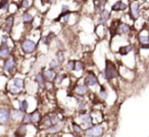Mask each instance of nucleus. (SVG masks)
<instances>
[{"instance_id": "obj_1", "label": "nucleus", "mask_w": 149, "mask_h": 137, "mask_svg": "<svg viewBox=\"0 0 149 137\" xmlns=\"http://www.w3.org/2000/svg\"><path fill=\"white\" fill-rule=\"evenodd\" d=\"M104 79L107 81H111V80L116 79L120 76V71L118 69V66L116 63L111 61L109 59H106L105 61V68H104L103 72Z\"/></svg>"}, {"instance_id": "obj_2", "label": "nucleus", "mask_w": 149, "mask_h": 137, "mask_svg": "<svg viewBox=\"0 0 149 137\" xmlns=\"http://www.w3.org/2000/svg\"><path fill=\"white\" fill-rule=\"evenodd\" d=\"M129 17L133 21H137L141 17V4L138 0H130L128 4Z\"/></svg>"}, {"instance_id": "obj_3", "label": "nucleus", "mask_w": 149, "mask_h": 137, "mask_svg": "<svg viewBox=\"0 0 149 137\" xmlns=\"http://www.w3.org/2000/svg\"><path fill=\"white\" fill-rule=\"evenodd\" d=\"M104 133V129L101 124H95L86 128L83 131L84 137H102Z\"/></svg>"}, {"instance_id": "obj_4", "label": "nucleus", "mask_w": 149, "mask_h": 137, "mask_svg": "<svg viewBox=\"0 0 149 137\" xmlns=\"http://www.w3.org/2000/svg\"><path fill=\"white\" fill-rule=\"evenodd\" d=\"M21 49L25 54H32L37 50V43L33 39L26 38L21 42Z\"/></svg>"}, {"instance_id": "obj_5", "label": "nucleus", "mask_w": 149, "mask_h": 137, "mask_svg": "<svg viewBox=\"0 0 149 137\" xmlns=\"http://www.w3.org/2000/svg\"><path fill=\"white\" fill-rule=\"evenodd\" d=\"M111 17V10L107 8H104L98 13L97 21H96V25H105L109 21Z\"/></svg>"}, {"instance_id": "obj_6", "label": "nucleus", "mask_w": 149, "mask_h": 137, "mask_svg": "<svg viewBox=\"0 0 149 137\" xmlns=\"http://www.w3.org/2000/svg\"><path fill=\"white\" fill-rule=\"evenodd\" d=\"M83 82L88 87H94V86L99 84L98 77L96 76V74L92 71H88L87 73H86L85 77H84V79H83Z\"/></svg>"}, {"instance_id": "obj_7", "label": "nucleus", "mask_w": 149, "mask_h": 137, "mask_svg": "<svg viewBox=\"0 0 149 137\" xmlns=\"http://www.w3.org/2000/svg\"><path fill=\"white\" fill-rule=\"evenodd\" d=\"M17 67V62H15V59L13 56H9L8 58L4 59V62H3V70H4L5 73H8L10 74L13 70L15 69Z\"/></svg>"}, {"instance_id": "obj_8", "label": "nucleus", "mask_w": 149, "mask_h": 137, "mask_svg": "<svg viewBox=\"0 0 149 137\" xmlns=\"http://www.w3.org/2000/svg\"><path fill=\"white\" fill-rule=\"evenodd\" d=\"M80 120H81V127L82 128H89L90 126L93 125V119L92 115L90 113L84 112L80 115Z\"/></svg>"}, {"instance_id": "obj_9", "label": "nucleus", "mask_w": 149, "mask_h": 137, "mask_svg": "<svg viewBox=\"0 0 149 137\" xmlns=\"http://www.w3.org/2000/svg\"><path fill=\"white\" fill-rule=\"evenodd\" d=\"M128 9V4L124 0H116L110 6V10L113 12H125Z\"/></svg>"}, {"instance_id": "obj_10", "label": "nucleus", "mask_w": 149, "mask_h": 137, "mask_svg": "<svg viewBox=\"0 0 149 137\" xmlns=\"http://www.w3.org/2000/svg\"><path fill=\"white\" fill-rule=\"evenodd\" d=\"M132 32V27L128 23H120L116 28V33L120 36H128Z\"/></svg>"}, {"instance_id": "obj_11", "label": "nucleus", "mask_w": 149, "mask_h": 137, "mask_svg": "<svg viewBox=\"0 0 149 137\" xmlns=\"http://www.w3.org/2000/svg\"><path fill=\"white\" fill-rule=\"evenodd\" d=\"M10 119V110L7 108H0V125H5L9 123Z\"/></svg>"}, {"instance_id": "obj_12", "label": "nucleus", "mask_w": 149, "mask_h": 137, "mask_svg": "<svg viewBox=\"0 0 149 137\" xmlns=\"http://www.w3.org/2000/svg\"><path fill=\"white\" fill-rule=\"evenodd\" d=\"M13 25H15V15H7L4 21V25H3V30H4V32L7 35H9L11 33V31L13 29Z\"/></svg>"}, {"instance_id": "obj_13", "label": "nucleus", "mask_w": 149, "mask_h": 137, "mask_svg": "<svg viewBox=\"0 0 149 137\" xmlns=\"http://www.w3.org/2000/svg\"><path fill=\"white\" fill-rule=\"evenodd\" d=\"M9 56H11V48L7 43L0 44V59H6Z\"/></svg>"}, {"instance_id": "obj_14", "label": "nucleus", "mask_w": 149, "mask_h": 137, "mask_svg": "<svg viewBox=\"0 0 149 137\" xmlns=\"http://www.w3.org/2000/svg\"><path fill=\"white\" fill-rule=\"evenodd\" d=\"M64 127V122L60 120L59 122L55 123V124H52L51 126H49L47 128V131L51 134H55V133H58L63 129Z\"/></svg>"}, {"instance_id": "obj_15", "label": "nucleus", "mask_w": 149, "mask_h": 137, "mask_svg": "<svg viewBox=\"0 0 149 137\" xmlns=\"http://www.w3.org/2000/svg\"><path fill=\"white\" fill-rule=\"evenodd\" d=\"M74 92L78 94V96H84L86 94H89V87L85 84H78V85L74 86Z\"/></svg>"}, {"instance_id": "obj_16", "label": "nucleus", "mask_w": 149, "mask_h": 137, "mask_svg": "<svg viewBox=\"0 0 149 137\" xmlns=\"http://www.w3.org/2000/svg\"><path fill=\"white\" fill-rule=\"evenodd\" d=\"M42 73H43V76H44V78H45L46 81L53 82V80H54V78H55L56 74H57V72L54 71V70L51 69V68H47V69L44 70Z\"/></svg>"}, {"instance_id": "obj_17", "label": "nucleus", "mask_w": 149, "mask_h": 137, "mask_svg": "<svg viewBox=\"0 0 149 137\" xmlns=\"http://www.w3.org/2000/svg\"><path fill=\"white\" fill-rule=\"evenodd\" d=\"M72 11H70V6H68V4H62L61 5V8H60V12L59 14L57 15V17L54 19V21H56V23H59L60 19H62V17H64V15L68 14V13H70Z\"/></svg>"}, {"instance_id": "obj_18", "label": "nucleus", "mask_w": 149, "mask_h": 137, "mask_svg": "<svg viewBox=\"0 0 149 137\" xmlns=\"http://www.w3.org/2000/svg\"><path fill=\"white\" fill-rule=\"evenodd\" d=\"M35 82L38 84V87H39L40 90H43L45 89V83H46V80L43 76V73L42 72H39L35 75Z\"/></svg>"}, {"instance_id": "obj_19", "label": "nucleus", "mask_w": 149, "mask_h": 137, "mask_svg": "<svg viewBox=\"0 0 149 137\" xmlns=\"http://www.w3.org/2000/svg\"><path fill=\"white\" fill-rule=\"evenodd\" d=\"M133 50H134V47H133V45H131V44H128V45H125V46H122V47L118 48V54H120V56H123V57H126V56H128L130 53H132Z\"/></svg>"}, {"instance_id": "obj_20", "label": "nucleus", "mask_w": 149, "mask_h": 137, "mask_svg": "<svg viewBox=\"0 0 149 137\" xmlns=\"http://www.w3.org/2000/svg\"><path fill=\"white\" fill-rule=\"evenodd\" d=\"M34 19H35L34 14L30 10H28V9H27V10H25V12H24L23 15H22V21H23V23H26V25L33 23Z\"/></svg>"}, {"instance_id": "obj_21", "label": "nucleus", "mask_w": 149, "mask_h": 137, "mask_svg": "<svg viewBox=\"0 0 149 137\" xmlns=\"http://www.w3.org/2000/svg\"><path fill=\"white\" fill-rule=\"evenodd\" d=\"M26 134H27V125L22 123V125H19V126L17 127V130H15V137H25Z\"/></svg>"}, {"instance_id": "obj_22", "label": "nucleus", "mask_w": 149, "mask_h": 137, "mask_svg": "<svg viewBox=\"0 0 149 137\" xmlns=\"http://www.w3.org/2000/svg\"><path fill=\"white\" fill-rule=\"evenodd\" d=\"M28 109H29V102L27 100H22L19 102V110L21 111L22 113H27L28 112Z\"/></svg>"}, {"instance_id": "obj_23", "label": "nucleus", "mask_w": 149, "mask_h": 137, "mask_svg": "<svg viewBox=\"0 0 149 137\" xmlns=\"http://www.w3.org/2000/svg\"><path fill=\"white\" fill-rule=\"evenodd\" d=\"M13 84L17 87H19V89L23 90L24 87H25V80L23 78H19V77H15L13 79Z\"/></svg>"}, {"instance_id": "obj_24", "label": "nucleus", "mask_w": 149, "mask_h": 137, "mask_svg": "<svg viewBox=\"0 0 149 137\" xmlns=\"http://www.w3.org/2000/svg\"><path fill=\"white\" fill-rule=\"evenodd\" d=\"M23 116H24V113H22L21 111L19 110V109H17V110L10 111V117H11V119H13V120H15V121L22 120Z\"/></svg>"}, {"instance_id": "obj_25", "label": "nucleus", "mask_w": 149, "mask_h": 137, "mask_svg": "<svg viewBox=\"0 0 149 137\" xmlns=\"http://www.w3.org/2000/svg\"><path fill=\"white\" fill-rule=\"evenodd\" d=\"M31 119H32V123L33 124H38V123L41 122V119H42V116L40 114V112L38 111H35L31 114Z\"/></svg>"}, {"instance_id": "obj_26", "label": "nucleus", "mask_w": 149, "mask_h": 137, "mask_svg": "<svg viewBox=\"0 0 149 137\" xmlns=\"http://www.w3.org/2000/svg\"><path fill=\"white\" fill-rule=\"evenodd\" d=\"M65 78H66L65 74L57 72V74H56L55 78H54V80H53V83H55L56 85H60V84H61L62 82L64 81V79H65Z\"/></svg>"}, {"instance_id": "obj_27", "label": "nucleus", "mask_w": 149, "mask_h": 137, "mask_svg": "<svg viewBox=\"0 0 149 137\" xmlns=\"http://www.w3.org/2000/svg\"><path fill=\"white\" fill-rule=\"evenodd\" d=\"M49 68L53 69L54 71L58 72L60 69H61V64H60L59 62H58L56 59H53V60H51V61H50V63H49Z\"/></svg>"}, {"instance_id": "obj_28", "label": "nucleus", "mask_w": 149, "mask_h": 137, "mask_svg": "<svg viewBox=\"0 0 149 137\" xmlns=\"http://www.w3.org/2000/svg\"><path fill=\"white\" fill-rule=\"evenodd\" d=\"M138 41L140 45H145V44H149V36L148 33L147 35H143V34H139L138 36Z\"/></svg>"}, {"instance_id": "obj_29", "label": "nucleus", "mask_w": 149, "mask_h": 137, "mask_svg": "<svg viewBox=\"0 0 149 137\" xmlns=\"http://www.w3.org/2000/svg\"><path fill=\"white\" fill-rule=\"evenodd\" d=\"M85 65L81 60H76V63H74V72H81L84 70Z\"/></svg>"}, {"instance_id": "obj_30", "label": "nucleus", "mask_w": 149, "mask_h": 137, "mask_svg": "<svg viewBox=\"0 0 149 137\" xmlns=\"http://www.w3.org/2000/svg\"><path fill=\"white\" fill-rule=\"evenodd\" d=\"M98 94H99V98H102L103 101H105L106 98H108V92H107V89H106V88L104 87L103 85L100 86L99 92H98Z\"/></svg>"}, {"instance_id": "obj_31", "label": "nucleus", "mask_w": 149, "mask_h": 137, "mask_svg": "<svg viewBox=\"0 0 149 137\" xmlns=\"http://www.w3.org/2000/svg\"><path fill=\"white\" fill-rule=\"evenodd\" d=\"M56 60H57L58 62H59L60 64L63 63V61L65 60V57H64V53L62 50H58L57 52H56Z\"/></svg>"}, {"instance_id": "obj_32", "label": "nucleus", "mask_w": 149, "mask_h": 137, "mask_svg": "<svg viewBox=\"0 0 149 137\" xmlns=\"http://www.w3.org/2000/svg\"><path fill=\"white\" fill-rule=\"evenodd\" d=\"M74 63H76V60H68V61L66 62V65H65L66 71H68V72H74Z\"/></svg>"}, {"instance_id": "obj_33", "label": "nucleus", "mask_w": 149, "mask_h": 137, "mask_svg": "<svg viewBox=\"0 0 149 137\" xmlns=\"http://www.w3.org/2000/svg\"><path fill=\"white\" fill-rule=\"evenodd\" d=\"M22 123L23 124H31L32 123V119H31V114H28V113H25L23 116V118H22Z\"/></svg>"}, {"instance_id": "obj_34", "label": "nucleus", "mask_w": 149, "mask_h": 137, "mask_svg": "<svg viewBox=\"0 0 149 137\" xmlns=\"http://www.w3.org/2000/svg\"><path fill=\"white\" fill-rule=\"evenodd\" d=\"M9 1L8 0H0V10H8Z\"/></svg>"}, {"instance_id": "obj_35", "label": "nucleus", "mask_w": 149, "mask_h": 137, "mask_svg": "<svg viewBox=\"0 0 149 137\" xmlns=\"http://www.w3.org/2000/svg\"><path fill=\"white\" fill-rule=\"evenodd\" d=\"M72 130L77 133V134H82L84 131L83 128L81 127V125L78 124V123H72Z\"/></svg>"}, {"instance_id": "obj_36", "label": "nucleus", "mask_w": 149, "mask_h": 137, "mask_svg": "<svg viewBox=\"0 0 149 137\" xmlns=\"http://www.w3.org/2000/svg\"><path fill=\"white\" fill-rule=\"evenodd\" d=\"M42 123H43L44 126H46L48 128L49 126H51L52 125V122H51V118H50V116H48V115H46L45 117H44L43 119H41Z\"/></svg>"}, {"instance_id": "obj_37", "label": "nucleus", "mask_w": 149, "mask_h": 137, "mask_svg": "<svg viewBox=\"0 0 149 137\" xmlns=\"http://www.w3.org/2000/svg\"><path fill=\"white\" fill-rule=\"evenodd\" d=\"M30 5H31L30 0H22L21 2H19V7L23 8V9H25V10H27V9L29 8Z\"/></svg>"}, {"instance_id": "obj_38", "label": "nucleus", "mask_w": 149, "mask_h": 137, "mask_svg": "<svg viewBox=\"0 0 149 137\" xmlns=\"http://www.w3.org/2000/svg\"><path fill=\"white\" fill-rule=\"evenodd\" d=\"M9 92H10L13 94H19V92H22V89H19V87H17V86H15L13 84H11L10 87H9Z\"/></svg>"}, {"instance_id": "obj_39", "label": "nucleus", "mask_w": 149, "mask_h": 137, "mask_svg": "<svg viewBox=\"0 0 149 137\" xmlns=\"http://www.w3.org/2000/svg\"><path fill=\"white\" fill-rule=\"evenodd\" d=\"M17 1H19V2H21V1H22V0H17Z\"/></svg>"}, {"instance_id": "obj_40", "label": "nucleus", "mask_w": 149, "mask_h": 137, "mask_svg": "<svg viewBox=\"0 0 149 137\" xmlns=\"http://www.w3.org/2000/svg\"><path fill=\"white\" fill-rule=\"evenodd\" d=\"M148 36H149V32H148Z\"/></svg>"}, {"instance_id": "obj_41", "label": "nucleus", "mask_w": 149, "mask_h": 137, "mask_svg": "<svg viewBox=\"0 0 149 137\" xmlns=\"http://www.w3.org/2000/svg\"><path fill=\"white\" fill-rule=\"evenodd\" d=\"M94 1H96V0H94Z\"/></svg>"}]
</instances>
